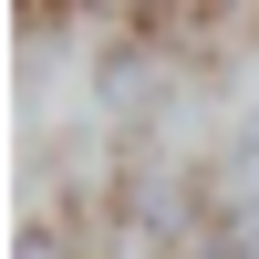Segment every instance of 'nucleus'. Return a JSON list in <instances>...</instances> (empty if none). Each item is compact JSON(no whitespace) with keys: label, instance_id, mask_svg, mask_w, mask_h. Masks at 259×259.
Returning <instances> with one entry per match:
<instances>
[{"label":"nucleus","instance_id":"nucleus-1","mask_svg":"<svg viewBox=\"0 0 259 259\" xmlns=\"http://www.w3.org/2000/svg\"><path fill=\"white\" fill-rule=\"evenodd\" d=\"M218 207H259V114H239L218 145Z\"/></svg>","mask_w":259,"mask_h":259},{"label":"nucleus","instance_id":"nucleus-2","mask_svg":"<svg viewBox=\"0 0 259 259\" xmlns=\"http://www.w3.org/2000/svg\"><path fill=\"white\" fill-rule=\"evenodd\" d=\"M21 259H62V249H52V228H21Z\"/></svg>","mask_w":259,"mask_h":259}]
</instances>
